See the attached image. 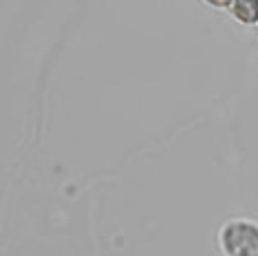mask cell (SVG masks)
Wrapping results in <instances>:
<instances>
[{
	"instance_id": "1",
	"label": "cell",
	"mask_w": 258,
	"mask_h": 256,
	"mask_svg": "<svg viewBox=\"0 0 258 256\" xmlns=\"http://www.w3.org/2000/svg\"><path fill=\"white\" fill-rule=\"evenodd\" d=\"M219 245L225 256H258V223L249 219H232L223 223Z\"/></svg>"
},
{
	"instance_id": "2",
	"label": "cell",
	"mask_w": 258,
	"mask_h": 256,
	"mask_svg": "<svg viewBox=\"0 0 258 256\" xmlns=\"http://www.w3.org/2000/svg\"><path fill=\"white\" fill-rule=\"evenodd\" d=\"M230 11L240 25H258V0H232Z\"/></svg>"
},
{
	"instance_id": "3",
	"label": "cell",
	"mask_w": 258,
	"mask_h": 256,
	"mask_svg": "<svg viewBox=\"0 0 258 256\" xmlns=\"http://www.w3.org/2000/svg\"><path fill=\"white\" fill-rule=\"evenodd\" d=\"M205 3H208L210 7H214V9H227L232 5V0H205Z\"/></svg>"
}]
</instances>
